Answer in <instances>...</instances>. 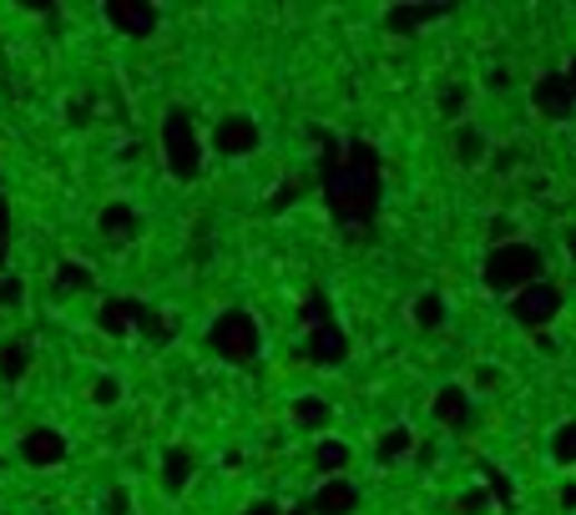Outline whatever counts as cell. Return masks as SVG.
<instances>
[{
    "mask_svg": "<svg viewBox=\"0 0 576 515\" xmlns=\"http://www.w3.org/2000/svg\"><path fill=\"white\" fill-rule=\"evenodd\" d=\"M556 511L576 515V475H566V481H562V491H556Z\"/></svg>",
    "mask_w": 576,
    "mask_h": 515,
    "instance_id": "cell-33",
    "label": "cell"
},
{
    "mask_svg": "<svg viewBox=\"0 0 576 515\" xmlns=\"http://www.w3.org/2000/svg\"><path fill=\"white\" fill-rule=\"evenodd\" d=\"M289 425L299 429V435H329V425H334V405H329L324 395H299L294 405H289Z\"/></svg>",
    "mask_w": 576,
    "mask_h": 515,
    "instance_id": "cell-17",
    "label": "cell"
},
{
    "mask_svg": "<svg viewBox=\"0 0 576 515\" xmlns=\"http://www.w3.org/2000/svg\"><path fill=\"white\" fill-rule=\"evenodd\" d=\"M163 167L173 182H197L207 167V147H203V132H197V121L187 107H167L163 117Z\"/></svg>",
    "mask_w": 576,
    "mask_h": 515,
    "instance_id": "cell-2",
    "label": "cell"
},
{
    "mask_svg": "<svg viewBox=\"0 0 576 515\" xmlns=\"http://www.w3.org/2000/svg\"><path fill=\"white\" fill-rule=\"evenodd\" d=\"M450 157H456L466 172H476V167L490 162V137L480 132L476 121H456V132H450Z\"/></svg>",
    "mask_w": 576,
    "mask_h": 515,
    "instance_id": "cell-16",
    "label": "cell"
},
{
    "mask_svg": "<svg viewBox=\"0 0 576 515\" xmlns=\"http://www.w3.org/2000/svg\"><path fill=\"white\" fill-rule=\"evenodd\" d=\"M344 359H349V334L339 318H329L319 329H304V364H314V369H344Z\"/></svg>",
    "mask_w": 576,
    "mask_h": 515,
    "instance_id": "cell-7",
    "label": "cell"
},
{
    "mask_svg": "<svg viewBox=\"0 0 576 515\" xmlns=\"http://www.w3.org/2000/svg\"><path fill=\"white\" fill-rule=\"evenodd\" d=\"M446 318H450V304L440 288H424V294L410 298V329L414 334H440L446 329Z\"/></svg>",
    "mask_w": 576,
    "mask_h": 515,
    "instance_id": "cell-19",
    "label": "cell"
},
{
    "mask_svg": "<svg viewBox=\"0 0 576 515\" xmlns=\"http://www.w3.org/2000/svg\"><path fill=\"white\" fill-rule=\"evenodd\" d=\"M414 445H420L414 425H384L374 435V465H404L414 455Z\"/></svg>",
    "mask_w": 576,
    "mask_h": 515,
    "instance_id": "cell-18",
    "label": "cell"
},
{
    "mask_svg": "<svg viewBox=\"0 0 576 515\" xmlns=\"http://www.w3.org/2000/svg\"><path fill=\"white\" fill-rule=\"evenodd\" d=\"M562 308H566V288L556 284V278H536V284L521 288V294L506 298V314H511V324H516V329H526L531 339L551 329L556 318H562Z\"/></svg>",
    "mask_w": 576,
    "mask_h": 515,
    "instance_id": "cell-4",
    "label": "cell"
},
{
    "mask_svg": "<svg viewBox=\"0 0 576 515\" xmlns=\"http://www.w3.org/2000/svg\"><path fill=\"white\" fill-rule=\"evenodd\" d=\"M304 501H309L314 515H354L364 495H359L354 475H334V481H319L314 495H304Z\"/></svg>",
    "mask_w": 576,
    "mask_h": 515,
    "instance_id": "cell-10",
    "label": "cell"
},
{
    "mask_svg": "<svg viewBox=\"0 0 576 515\" xmlns=\"http://www.w3.org/2000/svg\"><path fill=\"white\" fill-rule=\"evenodd\" d=\"M193 481H197L193 445H167L163 460H157V485H163V495H167V501H183V495L193 491Z\"/></svg>",
    "mask_w": 576,
    "mask_h": 515,
    "instance_id": "cell-9",
    "label": "cell"
},
{
    "mask_svg": "<svg viewBox=\"0 0 576 515\" xmlns=\"http://www.w3.org/2000/svg\"><path fill=\"white\" fill-rule=\"evenodd\" d=\"M450 515H496V501H490V491L480 481H470L466 491L450 501Z\"/></svg>",
    "mask_w": 576,
    "mask_h": 515,
    "instance_id": "cell-24",
    "label": "cell"
},
{
    "mask_svg": "<svg viewBox=\"0 0 576 515\" xmlns=\"http://www.w3.org/2000/svg\"><path fill=\"white\" fill-rule=\"evenodd\" d=\"M51 288H56V298L87 294V288H91V268L77 264V258H61V264H56V274H51Z\"/></svg>",
    "mask_w": 576,
    "mask_h": 515,
    "instance_id": "cell-23",
    "label": "cell"
},
{
    "mask_svg": "<svg viewBox=\"0 0 576 515\" xmlns=\"http://www.w3.org/2000/svg\"><path fill=\"white\" fill-rule=\"evenodd\" d=\"M16 455H21L31 471H56V465L71 455V439H66L56 425H31L21 435V445H16Z\"/></svg>",
    "mask_w": 576,
    "mask_h": 515,
    "instance_id": "cell-6",
    "label": "cell"
},
{
    "mask_svg": "<svg viewBox=\"0 0 576 515\" xmlns=\"http://www.w3.org/2000/svg\"><path fill=\"white\" fill-rule=\"evenodd\" d=\"M546 460H551L556 471H576V415L556 419V425L546 429Z\"/></svg>",
    "mask_w": 576,
    "mask_h": 515,
    "instance_id": "cell-20",
    "label": "cell"
},
{
    "mask_svg": "<svg viewBox=\"0 0 576 515\" xmlns=\"http://www.w3.org/2000/svg\"><path fill=\"white\" fill-rule=\"evenodd\" d=\"M349 465H354V449H349L344 435H319L314 449H309V471L319 475V481H334V475H349Z\"/></svg>",
    "mask_w": 576,
    "mask_h": 515,
    "instance_id": "cell-14",
    "label": "cell"
},
{
    "mask_svg": "<svg viewBox=\"0 0 576 515\" xmlns=\"http://www.w3.org/2000/svg\"><path fill=\"white\" fill-rule=\"evenodd\" d=\"M516 238H521V222L506 218V212H496L486 222V248H500V242H516Z\"/></svg>",
    "mask_w": 576,
    "mask_h": 515,
    "instance_id": "cell-28",
    "label": "cell"
},
{
    "mask_svg": "<svg viewBox=\"0 0 576 515\" xmlns=\"http://www.w3.org/2000/svg\"><path fill=\"white\" fill-rule=\"evenodd\" d=\"M410 460H420L424 471H430V465H436V439H420V445H414V455Z\"/></svg>",
    "mask_w": 576,
    "mask_h": 515,
    "instance_id": "cell-35",
    "label": "cell"
},
{
    "mask_svg": "<svg viewBox=\"0 0 576 515\" xmlns=\"http://www.w3.org/2000/svg\"><path fill=\"white\" fill-rule=\"evenodd\" d=\"M41 515H56V511H41Z\"/></svg>",
    "mask_w": 576,
    "mask_h": 515,
    "instance_id": "cell-39",
    "label": "cell"
},
{
    "mask_svg": "<svg viewBox=\"0 0 576 515\" xmlns=\"http://www.w3.org/2000/svg\"><path fill=\"white\" fill-rule=\"evenodd\" d=\"M562 242H566V258L576 264V228H566V238H562Z\"/></svg>",
    "mask_w": 576,
    "mask_h": 515,
    "instance_id": "cell-38",
    "label": "cell"
},
{
    "mask_svg": "<svg viewBox=\"0 0 576 515\" xmlns=\"http://www.w3.org/2000/svg\"><path fill=\"white\" fill-rule=\"evenodd\" d=\"M31 374V339H6L0 344V379L21 384Z\"/></svg>",
    "mask_w": 576,
    "mask_h": 515,
    "instance_id": "cell-22",
    "label": "cell"
},
{
    "mask_svg": "<svg viewBox=\"0 0 576 515\" xmlns=\"http://www.w3.org/2000/svg\"><path fill=\"white\" fill-rule=\"evenodd\" d=\"M21 298H26V284L16 274H6L0 278V308H21Z\"/></svg>",
    "mask_w": 576,
    "mask_h": 515,
    "instance_id": "cell-32",
    "label": "cell"
},
{
    "mask_svg": "<svg viewBox=\"0 0 576 515\" xmlns=\"http://www.w3.org/2000/svg\"><path fill=\"white\" fill-rule=\"evenodd\" d=\"M440 16H446V6H390V11H384V31L414 36L424 21H440Z\"/></svg>",
    "mask_w": 576,
    "mask_h": 515,
    "instance_id": "cell-21",
    "label": "cell"
},
{
    "mask_svg": "<svg viewBox=\"0 0 576 515\" xmlns=\"http://www.w3.org/2000/svg\"><path fill=\"white\" fill-rule=\"evenodd\" d=\"M207 349L218 354L223 364H233V369L253 364V359H258V349H263L258 318H253L248 308H223V314L207 324Z\"/></svg>",
    "mask_w": 576,
    "mask_h": 515,
    "instance_id": "cell-3",
    "label": "cell"
},
{
    "mask_svg": "<svg viewBox=\"0 0 576 515\" xmlns=\"http://www.w3.org/2000/svg\"><path fill=\"white\" fill-rule=\"evenodd\" d=\"M101 16H107L111 31L131 36V41H147V36L157 31V21H163V11H157V6H147V0H107V6H101Z\"/></svg>",
    "mask_w": 576,
    "mask_h": 515,
    "instance_id": "cell-8",
    "label": "cell"
},
{
    "mask_svg": "<svg viewBox=\"0 0 576 515\" xmlns=\"http://www.w3.org/2000/svg\"><path fill=\"white\" fill-rule=\"evenodd\" d=\"M531 101H536V111L551 117V121H566L576 111V97H572V87H566L562 71H546V77L531 87Z\"/></svg>",
    "mask_w": 576,
    "mask_h": 515,
    "instance_id": "cell-15",
    "label": "cell"
},
{
    "mask_svg": "<svg viewBox=\"0 0 576 515\" xmlns=\"http://www.w3.org/2000/svg\"><path fill=\"white\" fill-rule=\"evenodd\" d=\"M101 515H131V491L127 485H111L107 501H101Z\"/></svg>",
    "mask_w": 576,
    "mask_h": 515,
    "instance_id": "cell-31",
    "label": "cell"
},
{
    "mask_svg": "<svg viewBox=\"0 0 576 515\" xmlns=\"http://www.w3.org/2000/svg\"><path fill=\"white\" fill-rule=\"evenodd\" d=\"M203 147L213 157H228V162H243V157H253L263 147V127L253 111H223L213 127H207Z\"/></svg>",
    "mask_w": 576,
    "mask_h": 515,
    "instance_id": "cell-5",
    "label": "cell"
},
{
    "mask_svg": "<svg viewBox=\"0 0 576 515\" xmlns=\"http://www.w3.org/2000/svg\"><path fill=\"white\" fill-rule=\"evenodd\" d=\"M329 318H334V308H329V298L319 294H304V304H299V324H304V329H319V324H329Z\"/></svg>",
    "mask_w": 576,
    "mask_h": 515,
    "instance_id": "cell-27",
    "label": "cell"
},
{
    "mask_svg": "<svg viewBox=\"0 0 576 515\" xmlns=\"http://www.w3.org/2000/svg\"><path fill=\"white\" fill-rule=\"evenodd\" d=\"M480 475H486V481H480V485H486V491H490V501H496V511H500V505L511 511V501H516V495H511V481H500V471H480Z\"/></svg>",
    "mask_w": 576,
    "mask_h": 515,
    "instance_id": "cell-30",
    "label": "cell"
},
{
    "mask_svg": "<svg viewBox=\"0 0 576 515\" xmlns=\"http://www.w3.org/2000/svg\"><path fill=\"white\" fill-rule=\"evenodd\" d=\"M97 232L107 242H117V248H127V242H137L141 238V212L131 208V202H101V212H97Z\"/></svg>",
    "mask_w": 576,
    "mask_h": 515,
    "instance_id": "cell-13",
    "label": "cell"
},
{
    "mask_svg": "<svg viewBox=\"0 0 576 515\" xmlns=\"http://www.w3.org/2000/svg\"><path fill=\"white\" fill-rule=\"evenodd\" d=\"M121 395H127V389H121L117 374H97V379H91V395H87V399H91L97 409H117Z\"/></svg>",
    "mask_w": 576,
    "mask_h": 515,
    "instance_id": "cell-26",
    "label": "cell"
},
{
    "mask_svg": "<svg viewBox=\"0 0 576 515\" xmlns=\"http://www.w3.org/2000/svg\"><path fill=\"white\" fill-rule=\"evenodd\" d=\"M536 278H546V264H541V248L526 242V238L486 248V258H480V284H486V294H496V298L521 294V288L536 284Z\"/></svg>",
    "mask_w": 576,
    "mask_h": 515,
    "instance_id": "cell-1",
    "label": "cell"
},
{
    "mask_svg": "<svg viewBox=\"0 0 576 515\" xmlns=\"http://www.w3.org/2000/svg\"><path fill=\"white\" fill-rule=\"evenodd\" d=\"M283 515H314V511H309V501H294V505H283Z\"/></svg>",
    "mask_w": 576,
    "mask_h": 515,
    "instance_id": "cell-37",
    "label": "cell"
},
{
    "mask_svg": "<svg viewBox=\"0 0 576 515\" xmlns=\"http://www.w3.org/2000/svg\"><path fill=\"white\" fill-rule=\"evenodd\" d=\"M500 379H506V374H500V369H496V364H476V374H470V379H466L470 399H476V395H486V389H496V384H500Z\"/></svg>",
    "mask_w": 576,
    "mask_h": 515,
    "instance_id": "cell-29",
    "label": "cell"
},
{
    "mask_svg": "<svg viewBox=\"0 0 576 515\" xmlns=\"http://www.w3.org/2000/svg\"><path fill=\"white\" fill-rule=\"evenodd\" d=\"M6 228H11V208H6V198H0V252H6Z\"/></svg>",
    "mask_w": 576,
    "mask_h": 515,
    "instance_id": "cell-36",
    "label": "cell"
},
{
    "mask_svg": "<svg viewBox=\"0 0 576 515\" xmlns=\"http://www.w3.org/2000/svg\"><path fill=\"white\" fill-rule=\"evenodd\" d=\"M238 515H283V501H273V495H258V501H248Z\"/></svg>",
    "mask_w": 576,
    "mask_h": 515,
    "instance_id": "cell-34",
    "label": "cell"
},
{
    "mask_svg": "<svg viewBox=\"0 0 576 515\" xmlns=\"http://www.w3.org/2000/svg\"><path fill=\"white\" fill-rule=\"evenodd\" d=\"M466 107H470V81H446V87H440V117L460 121Z\"/></svg>",
    "mask_w": 576,
    "mask_h": 515,
    "instance_id": "cell-25",
    "label": "cell"
},
{
    "mask_svg": "<svg viewBox=\"0 0 576 515\" xmlns=\"http://www.w3.org/2000/svg\"><path fill=\"white\" fill-rule=\"evenodd\" d=\"M470 415H476V399H470L466 384H440L436 399H430V419L440 429H470Z\"/></svg>",
    "mask_w": 576,
    "mask_h": 515,
    "instance_id": "cell-11",
    "label": "cell"
},
{
    "mask_svg": "<svg viewBox=\"0 0 576 515\" xmlns=\"http://www.w3.org/2000/svg\"><path fill=\"white\" fill-rule=\"evenodd\" d=\"M141 318H147V304H137V298H107L97 308V329L107 339H131V334H141Z\"/></svg>",
    "mask_w": 576,
    "mask_h": 515,
    "instance_id": "cell-12",
    "label": "cell"
}]
</instances>
